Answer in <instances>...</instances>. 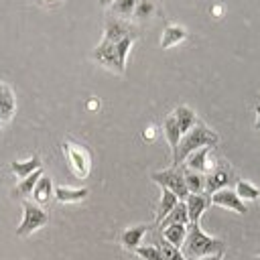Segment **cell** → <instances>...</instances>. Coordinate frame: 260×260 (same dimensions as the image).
Instances as JSON below:
<instances>
[{
  "instance_id": "obj_1",
  "label": "cell",
  "mask_w": 260,
  "mask_h": 260,
  "mask_svg": "<svg viewBox=\"0 0 260 260\" xmlns=\"http://www.w3.org/2000/svg\"><path fill=\"white\" fill-rule=\"evenodd\" d=\"M223 250H225L223 240L207 236L199 228V223H189L187 225V238H185V244L181 248V252L187 260H201V258H207V256H213V254H221Z\"/></svg>"
},
{
  "instance_id": "obj_2",
  "label": "cell",
  "mask_w": 260,
  "mask_h": 260,
  "mask_svg": "<svg viewBox=\"0 0 260 260\" xmlns=\"http://www.w3.org/2000/svg\"><path fill=\"white\" fill-rule=\"evenodd\" d=\"M217 140H219V136L213 130H209L203 122H197L187 134H183V138L179 142V148L173 154V167H181L191 152H195L203 146H215Z\"/></svg>"
},
{
  "instance_id": "obj_3",
  "label": "cell",
  "mask_w": 260,
  "mask_h": 260,
  "mask_svg": "<svg viewBox=\"0 0 260 260\" xmlns=\"http://www.w3.org/2000/svg\"><path fill=\"white\" fill-rule=\"evenodd\" d=\"M47 221H49L47 211L43 207H39V203L24 199L22 201V219H20V223L16 228V236L24 238V236L37 232L39 228H43Z\"/></svg>"
},
{
  "instance_id": "obj_4",
  "label": "cell",
  "mask_w": 260,
  "mask_h": 260,
  "mask_svg": "<svg viewBox=\"0 0 260 260\" xmlns=\"http://www.w3.org/2000/svg\"><path fill=\"white\" fill-rule=\"evenodd\" d=\"M63 152H65V158L71 167V171L75 173V177L79 179H87L89 171H91V156L87 152V148H83L81 144H75V142H69L65 140L61 144Z\"/></svg>"
},
{
  "instance_id": "obj_5",
  "label": "cell",
  "mask_w": 260,
  "mask_h": 260,
  "mask_svg": "<svg viewBox=\"0 0 260 260\" xmlns=\"http://www.w3.org/2000/svg\"><path fill=\"white\" fill-rule=\"evenodd\" d=\"M150 179L154 183H158L162 189H169L173 191L179 201H185L189 191H187V185H185V177H183V169L179 167H171V169H165V171H156L150 175Z\"/></svg>"
},
{
  "instance_id": "obj_6",
  "label": "cell",
  "mask_w": 260,
  "mask_h": 260,
  "mask_svg": "<svg viewBox=\"0 0 260 260\" xmlns=\"http://www.w3.org/2000/svg\"><path fill=\"white\" fill-rule=\"evenodd\" d=\"M232 181V169L225 162L215 165L207 175H205V193L213 195L219 189H225V185Z\"/></svg>"
},
{
  "instance_id": "obj_7",
  "label": "cell",
  "mask_w": 260,
  "mask_h": 260,
  "mask_svg": "<svg viewBox=\"0 0 260 260\" xmlns=\"http://www.w3.org/2000/svg\"><path fill=\"white\" fill-rule=\"evenodd\" d=\"M209 199H211L213 205L232 209V211H236V213H240V215H244V213L248 211V207H246L244 201L236 195L234 189H219V191H215L213 195H209Z\"/></svg>"
},
{
  "instance_id": "obj_8",
  "label": "cell",
  "mask_w": 260,
  "mask_h": 260,
  "mask_svg": "<svg viewBox=\"0 0 260 260\" xmlns=\"http://www.w3.org/2000/svg\"><path fill=\"white\" fill-rule=\"evenodd\" d=\"M209 203H211V199H209L207 193H189L187 199H185L187 213H189V223H199V217L209 207Z\"/></svg>"
},
{
  "instance_id": "obj_9",
  "label": "cell",
  "mask_w": 260,
  "mask_h": 260,
  "mask_svg": "<svg viewBox=\"0 0 260 260\" xmlns=\"http://www.w3.org/2000/svg\"><path fill=\"white\" fill-rule=\"evenodd\" d=\"M209 148H211V146H203V148H199V150L191 152V154L185 158V169L207 175V173L215 167V165H211V162H209Z\"/></svg>"
},
{
  "instance_id": "obj_10",
  "label": "cell",
  "mask_w": 260,
  "mask_h": 260,
  "mask_svg": "<svg viewBox=\"0 0 260 260\" xmlns=\"http://www.w3.org/2000/svg\"><path fill=\"white\" fill-rule=\"evenodd\" d=\"M160 232H162V240L165 242H169L171 246H175V248H183V244H185V238H187V225H183V223H171V225H167V228H160Z\"/></svg>"
},
{
  "instance_id": "obj_11",
  "label": "cell",
  "mask_w": 260,
  "mask_h": 260,
  "mask_svg": "<svg viewBox=\"0 0 260 260\" xmlns=\"http://www.w3.org/2000/svg\"><path fill=\"white\" fill-rule=\"evenodd\" d=\"M14 93L6 83H0V122H8L14 114Z\"/></svg>"
},
{
  "instance_id": "obj_12",
  "label": "cell",
  "mask_w": 260,
  "mask_h": 260,
  "mask_svg": "<svg viewBox=\"0 0 260 260\" xmlns=\"http://www.w3.org/2000/svg\"><path fill=\"white\" fill-rule=\"evenodd\" d=\"M53 193H55V199L59 203H77V201H83L89 191L85 187H77V189H73V187H55Z\"/></svg>"
},
{
  "instance_id": "obj_13",
  "label": "cell",
  "mask_w": 260,
  "mask_h": 260,
  "mask_svg": "<svg viewBox=\"0 0 260 260\" xmlns=\"http://www.w3.org/2000/svg\"><path fill=\"white\" fill-rule=\"evenodd\" d=\"M146 232H148V225H132V228H128V230L122 232L120 242H122L124 248L136 250L140 246V242H142V238H144Z\"/></svg>"
},
{
  "instance_id": "obj_14",
  "label": "cell",
  "mask_w": 260,
  "mask_h": 260,
  "mask_svg": "<svg viewBox=\"0 0 260 260\" xmlns=\"http://www.w3.org/2000/svg\"><path fill=\"white\" fill-rule=\"evenodd\" d=\"M162 130H165V136H167V140H169V146H171V150H173V154H175L177 148H179V142H181L183 134H181V128H179V124H177V120H175L173 114L165 118Z\"/></svg>"
},
{
  "instance_id": "obj_15",
  "label": "cell",
  "mask_w": 260,
  "mask_h": 260,
  "mask_svg": "<svg viewBox=\"0 0 260 260\" xmlns=\"http://www.w3.org/2000/svg\"><path fill=\"white\" fill-rule=\"evenodd\" d=\"M179 203V197L173 193V191H169V189H162V193H160V201H158V207H156V219H154V223L158 225L171 211H173V207Z\"/></svg>"
},
{
  "instance_id": "obj_16",
  "label": "cell",
  "mask_w": 260,
  "mask_h": 260,
  "mask_svg": "<svg viewBox=\"0 0 260 260\" xmlns=\"http://www.w3.org/2000/svg\"><path fill=\"white\" fill-rule=\"evenodd\" d=\"M185 39H187V30L183 26L169 24V26H165L162 37H160V49H169V47H173V45H177V43H181Z\"/></svg>"
},
{
  "instance_id": "obj_17",
  "label": "cell",
  "mask_w": 260,
  "mask_h": 260,
  "mask_svg": "<svg viewBox=\"0 0 260 260\" xmlns=\"http://www.w3.org/2000/svg\"><path fill=\"white\" fill-rule=\"evenodd\" d=\"M173 116H175V120H177V124H179V128H181V134H187L199 120H197V116H195V112L191 110V108H187V106H179L175 112H173Z\"/></svg>"
},
{
  "instance_id": "obj_18",
  "label": "cell",
  "mask_w": 260,
  "mask_h": 260,
  "mask_svg": "<svg viewBox=\"0 0 260 260\" xmlns=\"http://www.w3.org/2000/svg\"><path fill=\"white\" fill-rule=\"evenodd\" d=\"M39 169H41V158H39V156H30L28 160H12V162H10V171H12L16 177H20V179L32 175V173L39 171Z\"/></svg>"
},
{
  "instance_id": "obj_19",
  "label": "cell",
  "mask_w": 260,
  "mask_h": 260,
  "mask_svg": "<svg viewBox=\"0 0 260 260\" xmlns=\"http://www.w3.org/2000/svg\"><path fill=\"white\" fill-rule=\"evenodd\" d=\"M53 181L47 177V175H43L39 181H37V185H35V189H32V197H35V203H47L49 199H51V195H53Z\"/></svg>"
},
{
  "instance_id": "obj_20",
  "label": "cell",
  "mask_w": 260,
  "mask_h": 260,
  "mask_svg": "<svg viewBox=\"0 0 260 260\" xmlns=\"http://www.w3.org/2000/svg\"><path fill=\"white\" fill-rule=\"evenodd\" d=\"M171 223H183V225H189V213H187V205H185V201H179L175 207H173V211L158 223L160 228H167V225H171Z\"/></svg>"
},
{
  "instance_id": "obj_21",
  "label": "cell",
  "mask_w": 260,
  "mask_h": 260,
  "mask_svg": "<svg viewBox=\"0 0 260 260\" xmlns=\"http://www.w3.org/2000/svg\"><path fill=\"white\" fill-rule=\"evenodd\" d=\"M183 177H185V185H187L189 193H205V175L203 173L183 169Z\"/></svg>"
},
{
  "instance_id": "obj_22",
  "label": "cell",
  "mask_w": 260,
  "mask_h": 260,
  "mask_svg": "<svg viewBox=\"0 0 260 260\" xmlns=\"http://www.w3.org/2000/svg\"><path fill=\"white\" fill-rule=\"evenodd\" d=\"M43 177V169H39V171H35L32 175H28V177H24V179H20V183L14 187V197H24V195H28V193H32V189H35V185H37V181Z\"/></svg>"
},
{
  "instance_id": "obj_23",
  "label": "cell",
  "mask_w": 260,
  "mask_h": 260,
  "mask_svg": "<svg viewBox=\"0 0 260 260\" xmlns=\"http://www.w3.org/2000/svg\"><path fill=\"white\" fill-rule=\"evenodd\" d=\"M136 4H138V0H114L110 4V12L116 18H128L134 14Z\"/></svg>"
},
{
  "instance_id": "obj_24",
  "label": "cell",
  "mask_w": 260,
  "mask_h": 260,
  "mask_svg": "<svg viewBox=\"0 0 260 260\" xmlns=\"http://www.w3.org/2000/svg\"><path fill=\"white\" fill-rule=\"evenodd\" d=\"M236 195L242 199V201H256L258 197H260V189L258 187H254L252 183H248V181H236Z\"/></svg>"
},
{
  "instance_id": "obj_25",
  "label": "cell",
  "mask_w": 260,
  "mask_h": 260,
  "mask_svg": "<svg viewBox=\"0 0 260 260\" xmlns=\"http://www.w3.org/2000/svg\"><path fill=\"white\" fill-rule=\"evenodd\" d=\"M156 246H158V250H160V254H162V260H187L179 248L171 246V244H169V242H165L162 238L158 240V244H156Z\"/></svg>"
},
{
  "instance_id": "obj_26",
  "label": "cell",
  "mask_w": 260,
  "mask_h": 260,
  "mask_svg": "<svg viewBox=\"0 0 260 260\" xmlns=\"http://www.w3.org/2000/svg\"><path fill=\"white\" fill-rule=\"evenodd\" d=\"M136 256H140L142 260H162V254L158 250V246H138L134 250Z\"/></svg>"
},
{
  "instance_id": "obj_27",
  "label": "cell",
  "mask_w": 260,
  "mask_h": 260,
  "mask_svg": "<svg viewBox=\"0 0 260 260\" xmlns=\"http://www.w3.org/2000/svg\"><path fill=\"white\" fill-rule=\"evenodd\" d=\"M154 12V4H152V0H138V4H136V8H134V18H138V20H144V18H148L150 14Z\"/></svg>"
},
{
  "instance_id": "obj_28",
  "label": "cell",
  "mask_w": 260,
  "mask_h": 260,
  "mask_svg": "<svg viewBox=\"0 0 260 260\" xmlns=\"http://www.w3.org/2000/svg\"><path fill=\"white\" fill-rule=\"evenodd\" d=\"M37 4L43 6V8H55V6L61 4V0H37Z\"/></svg>"
},
{
  "instance_id": "obj_29",
  "label": "cell",
  "mask_w": 260,
  "mask_h": 260,
  "mask_svg": "<svg viewBox=\"0 0 260 260\" xmlns=\"http://www.w3.org/2000/svg\"><path fill=\"white\" fill-rule=\"evenodd\" d=\"M254 112H256V122H254V128L260 130V104L254 106Z\"/></svg>"
},
{
  "instance_id": "obj_30",
  "label": "cell",
  "mask_w": 260,
  "mask_h": 260,
  "mask_svg": "<svg viewBox=\"0 0 260 260\" xmlns=\"http://www.w3.org/2000/svg\"><path fill=\"white\" fill-rule=\"evenodd\" d=\"M144 138H146V140H150V138H154V126H148V128L144 130Z\"/></svg>"
},
{
  "instance_id": "obj_31",
  "label": "cell",
  "mask_w": 260,
  "mask_h": 260,
  "mask_svg": "<svg viewBox=\"0 0 260 260\" xmlns=\"http://www.w3.org/2000/svg\"><path fill=\"white\" fill-rule=\"evenodd\" d=\"M201 260H223V252H221V254H213V256H207V258H201Z\"/></svg>"
},
{
  "instance_id": "obj_32",
  "label": "cell",
  "mask_w": 260,
  "mask_h": 260,
  "mask_svg": "<svg viewBox=\"0 0 260 260\" xmlns=\"http://www.w3.org/2000/svg\"><path fill=\"white\" fill-rule=\"evenodd\" d=\"M87 108H89V110H95V108H98V102H95V100H91V102L87 104Z\"/></svg>"
},
{
  "instance_id": "obj_33",
  "label": "cell",
  "mask_w": 260,
  "mask_h": 260,
  "mask_svg": "<svg viewBox=\"0 0 260 260\" xmlns=\"http://www.w3.org/2000/svg\"><path fill=\"white\" fill-rule=\"evenodd\" d=\"M114 0H100V6H110Z\"/></svg>"
},
{
  "instance_id": "obj_34",
  "label": "cell",
  "mask_w": 260,
  "mask_h": 260,
  "mask_svg": "<svg viewBox=\"0 0 260 260\" xmlns=\"http://www.w3.org/2000/svg\"><path fill=\"white\" fill-rule=\"evenodd\" d=\"M254 260H260V256H256V258H254Z\"/></svg>"
},
{
  "instance_id": "obj_35",
  "label": "cell",
  "mask_w": 260,
  "mask_h": 260,
  "mask_svg": "<svg viewBox=\"0 0 260 260\" xmlns=\"http://www.w3.org/2000/svg\"><path fill=\"white\" fill-rule=\"evenodd\" d=\"M0 126H2V122H0Z\"/></svg>"
}]
</instances>
